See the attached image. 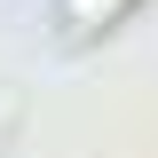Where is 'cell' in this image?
Returning <instances> with one entry per match:
<instances>
[{
  "label": "cell",
  "instance_id": "1",
  "mask_svg": "<svg viewBox=\"0 0 158 158\" xmlns=\"http://www.w3.org/2000/svg\"><path fill=\"white\" fill-rule=\"evenodd\" d=\"M95 8H103V16H118L127 0H71V24H87V16H95Z\"/></svg>",
  "mask_w": 158,
  "mask_h": 158
}]
</instances>
